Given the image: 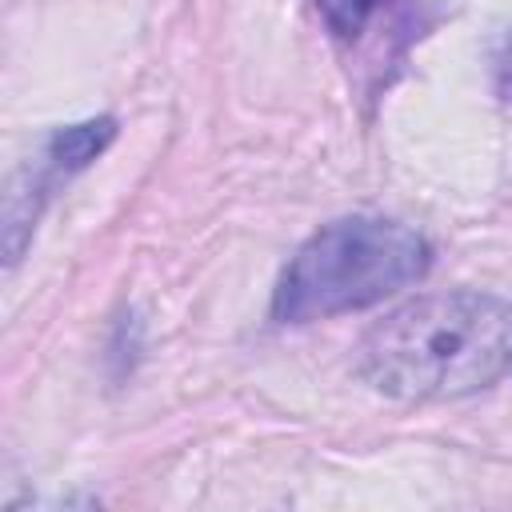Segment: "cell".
I'll return each mask as SVG.
<instances>
[{"label": "cell", "instance_id": "cell-1", "mask_svg": "<svg viewBox=\"0 0 512 512\" xmlns=\"http://www.w3.org/2000/svg\"><path fill=\"white\" fill-rule=\"evenodd\" d=\"M512 368V304L488 292H432L376 320L356 372L392 400H456Z\"/></svg>", "mask_w": 512, "mask_h": 512}, {"label": "cell", "instance_id": "cell-2", "mask_svg": "<svg viewBox=\"0 0 512 512\" xmlns=\"http://www.w3.org/2000/svg\"><path fill=\"white\" fill-rule=\"evenodd\" d=\"M428 264L432 248L416 228L368 212L340 216L296 248L272 292V316L280 324H308L360 312L416 284Z\"/></svg>", "mask_w": 512, "mask_h": 512}, {"label": "cell", "instance_id": "cell-3", "mask_svg": "<svg viewBox=\"0 0 512 512\" xmlns=\"http://www.w3.org/2000/svg\"><path fill=\"white\" fill-rule=\"evenodd\" d=\"M116 140V120L112 116H96V120H80V124H68V128H56L44 144V160L48 168L60 176L68 172H80L88 168L108 144Z\"/></svg>", "mask_w": 512, "mask_h": 512}, {"label": "cell", "instance_id": "cell-4", "mask_svg": "<svg viewBox=\"0 0 512 512\" xmlns=\"http://www.w3.org/2000/svg\"><path fill=\"white\" fill-rule=\"evenodd\" d=\"M316 4H320L324 24H328L340 40H356V36L368 28V20H372L384 4H392V0H316Z\"/></svg>", "mask_w": 512, "mask_h": 512}]
</instances>
